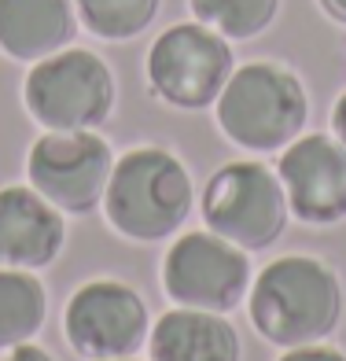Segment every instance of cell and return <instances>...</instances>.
Listing matches in <instances>:
<instances>
[{"instance_id":"1","label":"cell","mask_w":346,"mask_h":361,"mask_svg":"<svg viewBox=\"0 0 346 361\" xmlns=\"http://www.w3.org/2000/svg\"><path fill=\"white\" fill-rule=\"evenodd\" d=\"M251 324L273 347H306L335 332L342 317L339 276L309 255L269 262L247 291Z\"/></svg>"},{"instance_id":"2","label":"cell","mask_w":346,"mask_h":361,"mask_svg":"<svg viewBox=\"0 0 346 361\" xmlns=\"http://www.w3.org/2000/svg\"><path fill=\"white\" fill-rule=\"evenodd\" d=\"M192 177L166 147H133L111 170L104 210L122 236L155 243L173 236L192 214Z\"/></svg>"},{"instance_id":"3","label":"cell","mask_w":346,"mask_h":361,"mask_svg":"<svg viewBox=\"0 0 346 361\" xmlns=\"http://www.w3.org/2000/svg\"><path fill=\"white\" fill-rule=\"evenodd\" d=\"M221 133L247 152H284L302 137L309 118V96L302 81L280 63H243L218 96Z\"/></svg>"},{"instance_id":"4","label":"cell","mask_w":346,"mask_h":361,"mask_svg":"<svg viewBox=\"0 0 346 361\" xmlns=\"http://www.w3.org/2000/svg\"><path fill=\"white\" fill-rule=\"evenodd\" d=\"M23 100L44 129H96L114 111V74L89 48H59L30 67Z\"/></svg>"},{"instance_id":"5","label":"cell","mask_w":346,"mask_h":361,"mask_svg":"<svg viewBox=\"0 0 346 361\" xmlns=\"http://www.w3.org/2000/svg\"><path fill=\"white\" fill-rule=\"evenodd\" d=\"M288 195L276 170L254 159H236L214 170L203 188V221L210 233L243 251H266L288 228Z\"/></svg>"},{"instance_id":"6","label":"cell","mask_w":346,"mask_h":361,"mask_svg":"<svg viewBox=\"0 0 346 361\" xmlns=\"http://www.w3.org/2000/svg\"><path fill=\"white\" fill-rule=\"evenodd\" d=\"M236 71V56L228 37L203 23H177L162 30L147 48V89L155 100L177 111H203L218 104L225 81Z\"/></svg>"},{"instance_id":"7","label":"cell","mask_w":346,"mask_h":361,"mask_svg":"<svg viewBox=\"0 0 346 361\" xmlns=\"http://www.w3.org/2000/svg\"><path fill=\"white\" fill-rule=\"evenodd\" d=\"M162 288L177 306L233 314L251 291V262L243 247L218 233H185L162 258Z\"/></svg>"},{"instance_id":"8","label":"cell","mask_w":346,"mask_h":361,"mask_svg":"<svg viewBox=\"0 0 346 361\" xmlns=\"http://www.w3.org/2000/svg\"><path fill=\"white\" fill-rule=\"evenodd\" d=\"M111 170V147L92 129H70V133L48 129L26 155L30 188H37L67 214H89L104 203Z\"/></svg>"},{"instance_id":"9","label":"cell","mask_w":346,"mask_h":361,"mask_svg":"<svg viewBox=\"0 0 346 361\" xmlns=\"http://www.w3.org/2000/svg\"><path fill=\"white\" fill-rule=\"evenodd\" d=\"M67 343L89 361L133 357L152 332L147 302L122 281L81 284L63 314Z\"/></svg>"},{"instance_id":"10","label":"cell","mask_w":346,"mask_h":361,"mask_svg":"<svg viewBox=\"0 0 346 361\" xmlns=\"http://www.w3.org/2000/svg\"><path fill=\"white\" fill-rule=\"evenodd\" d=\"M288 210L306 225H335L346 218V147L332 137H295L276 162Z\"/></svg>"},{"instance_id":"11","label":"cell","mask_w":346,"mask_h":361,"mask_svg":"<svg viewBox=\"0 0 346 361\" xmlns=\"http://www.w3.org/2000/svg\"><path fill=\"white\" fill-rule=\"evenodd\" d=\"M67 243L63 210L48 203L37 188H0V266L44 269Z\"/></svg>"},{"instance_id":"12","label":"cell","mask_w":346,"mask_h":361,"mask_svg":"<svg viewBox=\"0 0 346 361\" xmlns=\"http://www.w3.org/2000/svg\"><path fill=\"white\" fill-rule=\"evenodd\" d=\"M152 361H240V332L210 310H170L147 332Z\"/></svg>"},{"instance_id":"13","label":"cell","mask_w":346,"mask_h":361,"mask_svg":"<svg viewBox=\"0 0 346 361\" xmlns=\"http://www.w3.org/2000/svg\"><path fill=\"white\" fill-rule=\"evenodd\" d=\"M78 34L74 0H0V52L37 63L67 48Z\"/></svg>"},{"instance_id":"14","label":"cell","mask_w":346,"mask_h":361,"mask_svg":"<svg viewBox=\"0 0 346 361\" xmlns=\"http://www.w3.org/2000/svg\"><path fill=\"white\" fill-rule=\"evenodd\" d=\"M44 314H48V295L34 269L0 266V347L30 343L41 332Z\"/></svg>"},{"instance_id":"15","label":"cell","mask_w":346,"mask_h":361,"mask_svg":"<svg viewBox=\"0 0 346 361\" xmlns=\"http://www.w3.org/2000/svg\"><path fill=\"white\" fill-rule=\"evenodd\" d=\"M162 0H74L78 19L104 41H129L155 23Z\"/></svg>"},{"instance_id":"16","label":"cell","mask_w":346,"mask_h":361,"mask_svg":"<svg viewBox=\"0 0 346 361\" xmlns=\"http://www.w3.org/2000/svg\"><path fill=\"white\" fill-rule=\"evenodd\" d=\"M195 23L218 30L228 41H251L276 19L280 0H188Z\"/></svg>"},{"instance_id":"17","label":"cell","mask_w":346,"mask_h":361,"mask_svg":"<svg viewBox=\"0 0 346 361\" xmlns=\"http://www.w3.org/2000/svg\"><path fill=\"white\" fill-rule=\"evenodd\" d=\"M280 361H346V354H339L335 347H313V343H306V347H288V354Z\"/></svg>"},{"instance_id":"18","label":"cell","mask_w":346,"mask_h":361,"mask_svg":"<svg viewBox=\"0 0 346 361\" xmlns=\"http://www.w3.org/2000/svg\"><path fill=\"white\" fill-rule=\"evenodd\" d=\"M0 361H52V354H44L34 343H15V347H0Z\"/></svg>"},{"instance_id":"19","label":"cell","mask_w":346,"mask_h":361,"mask_svg":"<svg viewBox=\"0 0 346 361\" xmlns=\"http://www.w3.org/2000/svg\"><path fill=\"white\" fill-rule=\"evenodd\" d=\"M332 133H335V140L346 147V92L335 100V107H332Z\"/></svg>"},{"instance_id":"20","label":"cell","mask_w":346,"mask_h":361,"mask_svg":"<svg viewBox=\"0 0 346 361\" xmlns=\"http://www.w3.org/2000/svg\"><path fill=\"white\" fill-rule=\"evenodd\" d=\"M321 4H324V11L332 15V19L346 23V0H321Z\"/></svg>"},{"instance_id":"21","label":"cell","mask_w":346,"mask_h":361,"mask_svg":"<svg viewBox=\"0 0 346 361\" xmlns=\"http://www.w3.org/2000/svg\"><path fill=\"white\" fill-rule=\"evenodd\" d=\"M111 361H133V357H111Z\"/></svg>"}]
</instances>
